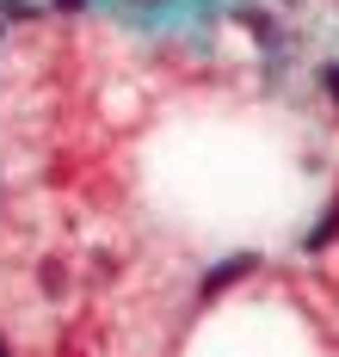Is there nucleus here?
Returning <instances> with one entry per match:
<instances>
[{
  "instance_id": "f257e3e1",
  "label": "nucleus",
  "mask_w": 339,
  "mask_h": 357,
  "mask_svg": "<svg viewBox=\"0 0 339 357\" xmlns=\"http://www.w3.org/2000/svg\"><path fill=\"white\" fill-rule=\"evenodd\" d=\"M247 265H253V259H228V265H216V271L204 278V296H216V289H228L234 278H241V271H247Z\"/></svg>"
},
{
  "instance_id": "f03ea898",
  "label": "nucleus",
  "mask_w": 339,
  "mask_h": 357,
  "mask_svg": "<svg viewBox=\"0 0 339 357\" xmlns=\"http://www.w3.org/2000/svg\"><path fill=\"white\" fill-rule=\"evenodd\" d=\"M327 241H339V204L327 210V222H321V228L308 234V247H327Z\"/></svg>"
},
{
  "instance_id": "7ed1b4c3",
  "label": "nucleus",
  "mask_w": 339,
  "mask_h": 357,
  "mask_svg": "<svg viewBox=\"0 0 339 357\" xmlns=\"http://www.w3.org/2000/svg\"><path fill=\"white\" fill-rule=\"evenodd\" d=\"M327 93H333V99H339V68H327Z\"/></svg>"
},
{
  "instance_id": "20e7f679",
  "label": "nucleus",
  "mask_w": 339,
  "mask_h": 357,
  "mask_svg": "<svg viewBox=\"0 0 339 357\" xmlns=\"http://www.w3.org/2000/svg\"><path fill=\"white\" fill-rule=\"evenodd\" d=\"M62 6H80V0H62Z\"/></svg>"
}]
</instances>
